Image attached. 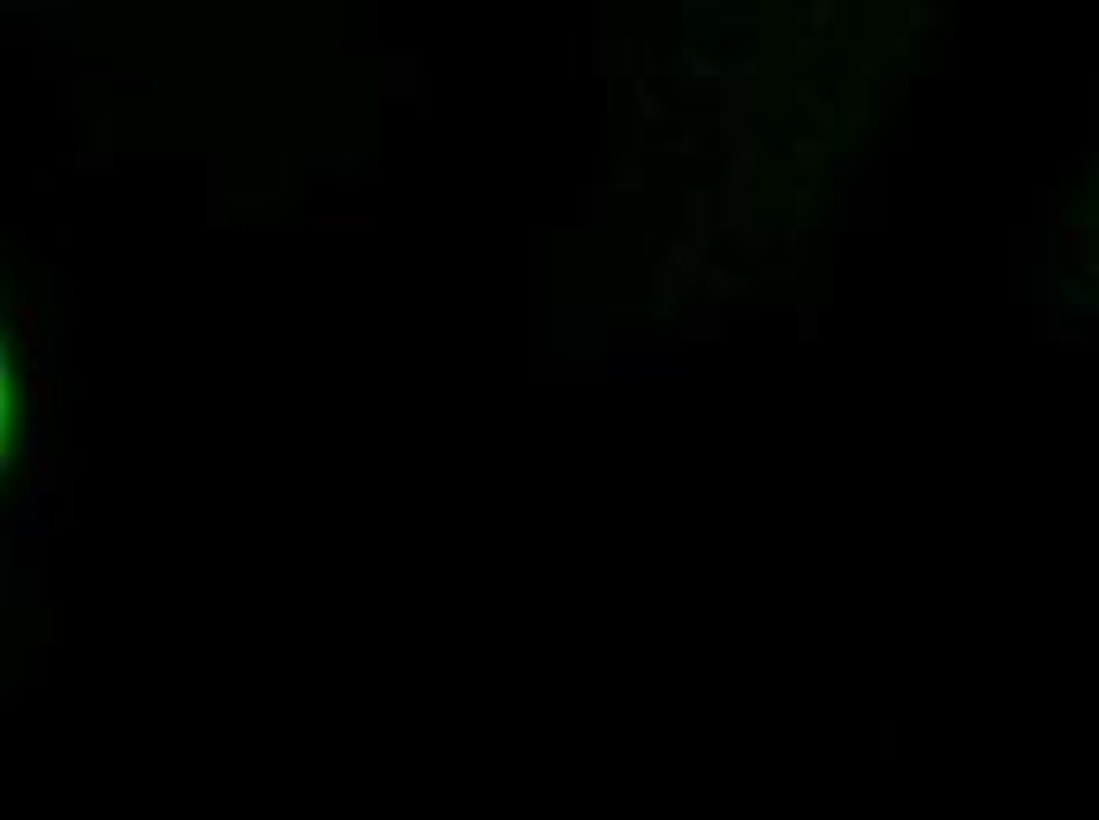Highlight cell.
Listing matches in <instances>:
<instances>
[{
  "label": "cell",
  "instance_id": "obj_1",
  "mask_svg": "<svg viewBox=\"0 0 1099 820\" xmlns=\"http://www.w3.org/2000/svg\"><path fill=\"white\" fill-rule=\"evenodd\" d=\"M233 214V162L228 152H204V223L223 228Z\"/></svg>",
  "mask_w": 1099,
  "mask_h": 820
},
{
  "label": "cell",
  "instance_id": "obj_2",
  "mask_svg": "<svg viewBox=\"0 0 1099 820\" xmlns=\"http://www.w3.org/2000/svg\"><path fill=\"white\" fill-rule=\"evenodd\" d=\"M375 76H379V95H389V100H398V95H417L422 91V81L427 76L417 72V57H379L375 62Z\"/></svg>",
  "mask_w": 1099,
  "mask_h": 820
},
{
  "label": "cell",
  "instance_id": "obj_3",
  "mask_svg": "<svg viewBox=\"0 0 1099 820\" xmlns=\"http://www.w3.org/2000/svg\"><path fill=\"white\" fill-rule=\"evenodd\" d=\"M583 223L602 233L607 223H612V190H607V166L602 157L593 162V185H588V195H583Z\"/></svg>",
  "mask_w": 1099,
  "mask_h": 820
},
{
  "label": "cell",
  "instance_id": "obj_4",
  "mask_svg": "<svg viewBox=\"0 0 1099 820\" xmlns=\"http://www.w3.org/2000/svg\"><path fill=\"white\" fill-rule=\"evenodd\" d=\"M635 124H645V128H664L668 124L664 95L654 91L649 81H635Z\"/></svg>",
  "mask_w": 1099,
  "mask_h": 820
},
{
  "label": "cell",
  "instance_id": "obj_5",
  "mask_svg": "<svg viewBox=\"0 0 1099 820\" xmlns=\"http://www.w3.org/2000/svg\"><path fill=\"white\" fill-rule=\"evenodd\" d=\"M29 484H34L38 498H53V493L62 489V460H57V456L29 460Z\"/></svg>",
  "mask_w": 1099,
  "mask_h": 820
},
{
  "label": "cell",
  "instance_id": "obj_6",
  "mask_svg": "<svg viewBox=\"0 0 1099 820\" xmlns=\"http://www.w3.org/2000/svg\"><path fill=\"white\" fill-rule=\"evenodd\" d=\"M721 332V313L711 309V304H687L683 313V337L687 342H697V337H716Z\"/></svg>",
  "mask_w": 1099,
  "mask_h": 820
},
{
  "label": "cell",
  "instance_id": "obj_7",
  "mask_svg": "<svg viewBox=\"0 0 1099 820\" xmlns=\"http://www.w3.org/2000/svg\"><path fill=\"white\" fill-rule=\"evenodd\" d=\"M304 166H313V171H346V176H351V171L370 166V157H356V152H342V157H337V152H308Z\"/></svg>",
  "mask_w": 1099,
  "mask_h": 820
},
{
  "label": "cell",
  "instance_id": "obj_8",
  "mask_svg": "<svg viewBox=\"0 0 1099 820\" xmlns=\"http://www.w3.org/2000/svg\"><path fill=\"white\" fill-rule=\"evenodd\" d=\"M607 5H597V43H593V72L612 76V34H607Z\"/></svg>",
  "mask_w": 1099,
  "mask_h": 820
},
{
  "label": "cell",
  "instance_id": "obj_9",
  "mask_svg": "<svg viewBox=\"0 0 1099 820\" xmlns=\"http://www.w3.org/2000/svg\"><path fill=\"white\" fill-rule=\"evenodd\" d=\"M67 166H76L81 176H109L114 171V152H67Z\"/></svg>",
  "mask_w": 1099,
  "mask_h": 820
},
{
  "label": "cell",
  "instance_id": "obj_10",
  "mask_svg": "<svg viewBox=\"0 0 1099 820\" xmlns=\"http://www.w3.org/2000/svg\"><path fill=\"white\" fill-rule=\"evenodd\" d=\"M616 190H645V171L635 162H621V171H616Z\"/></svg>",
  "mask_w": 1099,
  "mask_h": 820
},
{
  "label": "cell",
  "instance_id": "obj_11",
  "mask_svg": "<svg viewBox=\"0 0 1099 820\" xmlns=\"http://www.w3.org/2000/svg\"><path fill=\"white\" fill-rule=\"evenodd\" d=\"M678 57H683V67H692L697 76H721V67H716V62H706V57H702V53H692V48H683Z\"/></svg>",
  "mask_w": 1099,
  "mask_h": 820
},
{
  "label": "cell",
  "instance_id": "obj_12",
  "mask_svg": "<svg viewBox=\"0 0 1099 820\" xmlns=\"http://www.w3.org/2000/svg\"><path fill=\"white\" fill-rule=\"evenodd\" d=\"M616 72H621V76L635 72V43H631V38H621V43H616Z\"/></svg>",
  "mask_w": 1099,
  "mask_h": 820
},
{
  "label": "cell",
  "instance_id": "obj_13",
  "mask_svg": "<svg viewBox=\"0 0 1099 820\" xmlns=\"http://www.w3.org/2000/svg\"><path fill=\"white\" fill-rule=\"evenodd\" d=\"M95 143H100V152L114 147V114H100V119H95Z\"/></svg>",
  "mask_w": 1099,
  "mask_h": 820
},
{
  "label": "cell",
  "instance_id": "obj_14",
  "mask_svg": "<svg viewBox=\"0 0 1099 820\" xmlns=\"http://www.w3.org/2000/svg\"><path fill=\"white\" fill-rule=\"evenodd\" d=\"M43 72H72V53H43Z\"/></svg>",
  "mask_w": 1099,
  "mask_h": 820
},
{
  "label": "cell",
  "instance_id": "obj_15",
  "mask_svg": "<svg viewBox=\"0 0 1099 820\" xmlns=\"http://www.w3.org/2000/svg\"><path fill=\"white\" fill-rule=\"evenodd\" d=\"M659 152H692V133H683V138H659Z\"/></svg>",
  "mask_w": 1099,
  "mask_h": 820
}]
</instances>
